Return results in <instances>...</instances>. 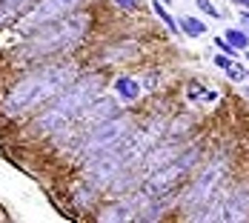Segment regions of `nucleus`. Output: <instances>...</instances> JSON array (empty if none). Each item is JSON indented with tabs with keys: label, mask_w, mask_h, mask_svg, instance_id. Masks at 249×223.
I'll return each mask as SVG.
<instances>
[{
	"label": "nucleus",
	"mask_w": 249,
	"mask_h": 223,
	"mask_svg": "<svg viewBox=\"0 0 249 223\" xmlns=\"http://www.w3.org/2000/svg\"><path fill=\"white\" fill-rule=\"evenodd\" d=\"M77 77V66L75 63H49L40 66L37 72L23 74L3 98V115L6 118H20L29 115L35 109H40L46 100L57 98L72 80Z\"/></svg>",
	"instance_id": "1"
},
{
	"label": "nucleus",
	"mask_w": 249,
	"mask_h": 223,
	"mask_svg": "<svg viewBox=\"0 0 249 223\" xmlns=\"http://www.w3.org/2000/svg\"><path fill=\"white\" fill-rule=\"evenodd\" d=\"M100 89H103L100 74H80V77H75V80H72L57 98H52L49 106L35 118L32 132H35V135H54V132H63L92 100L98 98Z\"/></svg>",
	"instance_id": "2"
},
{
	"label": "nucleus",
	"mask_w": 249,
	"mask_h": 223,
	"mask_svg": "<svg viewBox=\"0 0 249 223\" xmlns=\"http://www.w3.org/2000/svg\"><path fill=\"white\" fill-rule=\"evenodd\" d=\"M89 29V15L86 12H69L52 23L40 26L37 32H32L26 37L20 54L23 57H46V54H57V51H66V49H75L77 43L83 40Z\"/></svg>",
	"instance_id": "3"
},
{
	"label": "nucleus",
	"mask_w": 249,
	"mask_h": 223,
	"mask_svg": "<svg viewBox=\"0 0 249 223\" xmlns=\"http://www.w3.org/2000/svg\"><path fill=\"white\" fill-rule=\"evenodd\" d=\"M132 132V118L129 115H115V118H109V120H103V123L92 126V129H86L80 137H77V146H75V157L77 160H89V157H95L100 152H109V149H115L121 140H124L126 135Z\"/></svg>",
	"instance_id": "4"
},
{
	"label": "nucleus",
	"mask_w": 249,
	"mask_h": 223,
	"mask_svg": "<svg viewBox=\"0 0 249 223\" xmlns=\"http://www.w3.org/2000/svg\"><path fill=\"white\" fill-rule=\"evenodd\" d=\"M198 157H200L198 149H189L186 154H178V157H175V160H169L163 169L146 174V186H143V192H146L149 198H155V200L166 198L175 186H178V180H180V177H186V174L195 169Z\"/></svg>",
	"instance_id": "5"
},
{
	"label": "nucleus",
	"mask_w": 249,
	"mask_h": 223,
	"mask_svg": "<svg viewBox=\"0 0 249 223\" xmlns=\"http://www.w3.org/2000/svg\"><path fill=\"white\" fill-rule=\"evenodd\" d=\"M224 180H226V163L224 160H212V163L200 166V172L195 174L192 186H189L186 195L180 198V206H183L186 212H195L198 206H203L206 200L224 186Z\"/></svg>",
	"instance_id": "6"
},
{
	"label": "nucleus",
	"mask_w": 249,
	"mask_h": 223,
	"mask_svg": "<svg viewBox=\"0 0 249 223\" xmlns=\"http://www.w3.org/2000/svg\"><path fill=\"white\" fill-rule=\"evenodd\" d=\"M129 172L124 154L118 149H109V152H100L95 157L86 160V183H92L95 189H109L118 183L121 174Z\"/></svg>",
	"instance_id": "7"
},
{
	"label": "nucleus",
	"mask_w": 249,
	"mask_h": 223,
	"mask_svg": "<svg viewBox=\"0 0 249 223\" xmlns=\"http://www.w3.org/2000/svg\"><path fill=\"white\" fill-rule=\"evenodd\" d=\"M80 3H83V0H40L35 9H29L26 17H20L18 29L26 32V34H32V32H37L40 26H46V23H52V20H57V17H63V15L80 9Z\"/></svg>",
	"instance_id": "8"
},
{
	"label": "nucleus",
	"mask_w": 249,
	"mask_h": 223,
	"mask_svg": "<svg viewBox=\"0 0 249 223\" xmlns=\"http://www.w3.org/2000/svg\"><path fill=\"white\" fill-rule=\"evenodd\" d=\"M180 149H183V146H180V140H178V137H169V140H163V143L158 140V143H155L143 157H141V163H138V166H141V172H143V174H152V172H158V169H163L169 160H175V157L180 154Z\"/></svg>",
	"instance_id": "9"
},
{
	"label": "nucleus",
	"mask_w": 249,
	"mask_h": 223,
	"mask_svg": "<svg viewBox=\"0 0 249 223\" xmlns=\"http://www.w3.org/2000/svg\"><path fill=\"white\" fill-rule=\"evenodd\" d=\"M249 218V186H229L224 221H247Z\"/></svg>",
	"instance_id": "10"
},
{
	"label": "nucleus",
	"mask_w": 249,
	"mask_h": 223,
	"mask_svg": "<svg viewBox=\"0 0 249 223\" xmlns=\"http://www.w3.org/2000/svg\"><path fill=\"white\" fill-rule=\"evenodd\" d=\"M141 92H143V86H141L138 77H132V74H121V77H115V95L124 100V103L138 100L141 98Z\"/></svg>",
	"instance_id": "11"
},
{
	"label": "nucleus",
	"mask_w": 249,
	"mask_h": 223,
	"mask_svg": "<svg viewBox=\"0 0 249 223\" xmlns=\"http://www.w3.org/2000/svg\"><path fill=\"white\" fill-rule=\"evenodd\" d=\"M98 221H103V223H109V221H135V209H132L126 200H121V203H115V206H106V209L98 215Z\"/></svg>",
	"instance_id": "12"
},
{
	"label": "nucleus",
	"mask_w": 249,
	"mask_h": 223,
	"mask_svg": "<svg viewBox=\"0 0 249 223\" xmlns=\"http://www.w3.org/2000/svg\"><path fill=\"white\" fill-rule=\"evenodd\" d=\"M186 98L192 100V103L209 106L212 100H218V92H215V89H206V86H200V83H189V86H186Z\"/></svg>",
	"instance_id": "13"
},
{
	"label": "nucleus",
	"mask_w": 249,
	"mask_h": 223,
	"mask_svg": "<svg viewBox=\"0 0 249 223\" xmlns=\"http://www.w3.org/2000/svg\"><path fill=\"white\" fill-rule=\"evenodd\" d=\"M32 0H0V26L3 23H9L20 9H26Z\"/></svg>",
	"instance_id": "14"
},
{
	"label": "nucleus",
	"mask_w": 249,
	"mask_h": 223,
	"mask_svg": "<svg viewBox=\"0 0 249 223\" xmlns=\"http://www.w3.org/2000/svg\"><path fill=\"white\" fill-rule=\"evenodd\" d=\"M152 12H155V17H158L160 23L166 26V32H172V34H178V20H175L172 15H169L166 3H160V0H152Z\"/></svg>",
	"instance_id": "15"
},
{
	"label": "nucleus",
	"mask_w": 249,
	"mask_h": 223,
	"mask_svg": "<svg viewBox=\"0 0 249 223\" xmlns=\"http://www.w3.org/2000/svg\"><path fill=\"white\" fill-rule=\"evenodd\" d=\"M178 29H180V32H186L189 37H200V34H206V32H209L203 20H198V17H189V15L178 20Z\"/></svg>",
	"instance_id": "16"
},
{
	"label": "nucleus",
	"mask_w": 249,
	"mask_h": 223,
	"mask_svg": "<svg viewBox=\"0 0 249 223\" xmlns=\"http://www.w3.org/2000/svg\"><path fill=\"white\" fill-rule=\"evenodd\" d=\"M224 37H226V43H229V46H235L238 51H244V49L249 46L247 29H232V26H229V29L224 32Z\"/></svg>",
	"instance_id": "17"
},
{
	"label": "nucleus",
	"mask_w": 249,
	"mask_h": 223,
	"mask_svg": "<svg viewBox=\"0 0 249 223\" xmlns=\"http://www.w3.org/2000/svg\"><path fill=\"white\" fill-rule=\"evenodd\" d=\"M224 72H226V77H229L232 83H244V80H247V69H244V66H238L235 60H229V66H226Z\"/></svg>",
	"instance_id": "18"
},
{
	"label": "nucleus",
	"mask_w": 249,
	"mask_h": 223,
	"mask_svg": "<svg viewBox=\"0 0 249 223\" xmlns=\"http://www.w3.org/2000/svg\"><path fill=\"white\" fill-rule=\"evenodd\" d=\"M195 6H198V9L203 12V15H209V17H215V20H221V17H224V15H221V12H218V9H215V6H212L209 0H195Z\"/></svg>",
	"instance_id": "19"
},
{
	"label": "nucleus",
	"mask_w": 249,
	"mask_h": 223,
	"mask_svg": "<svg viewBox=\"0 0 249 223\" xmlns=\"http://www.w3.org/2000/svg\"><path fill=\"white\" fill-rule=\"evenodd\" d=\"M215 46L224 51V54H229V57H235V54H238V49H235V46H229V43H226V37H215Z\"/></svg>",
	"instance_id": "20"
},
{
	"label": "nucleus",
	"mask_w": 249,
	"mask_h": 223,
	"mask_svg": "<svg viewBox=\"0 0 249 223\" xmlns=\"http://www.w3.org/2000/svg\"><path fill=\"white\" fill-rule=\"evenodd\" d=\"M115 3H118L124 12H135V9L141 6V0H115Z\"/></svg>",
	"instance_id": "21"
},
{
	"label": "nucleus",
	"mask_w": 249,
	"mask_h": 223,
	"mask_svg": "<svg viewBox=\"0 0 249 223\" xmlns=\"http://www.w3.org/2000/svg\"><path fill=\"white\" fill-rule=\"evenodd\" d=\"M229 60H232V57L224 54V51H221V54H215V66H218V69H226V66H229Z\"/></svg>",
	"instance_id": "22"
},
{
	"label": "nucleus",
	"mask_w": 249,
	"mask_h": 223,
	"mask_svg": "<svg viewBox=\"0 0 249 223\" xmlns=\"http://www.w3.org/2000/svg\"><path fill=\"white\" fill-rule=\"evenodd\" d=\"M241 29H247V32H249V9L241 12Z\"/></svg>",
	"instance_id": "23"
},
{
	"label": "nucleus",
	"mask_w": 249,
	"mask_h": 223,
	"mask_svg": "<svg viewBox=\"0 0 249 223\" xmlns=\"http://www.w3.org/2000/svg\"><path fill=\"white\" fill-rule=\"evenodd\" d=\"M160 3H169V0H160Z\"/></svg>",
	"instance_id": "24"
},
{
	"label": "nucleus",
	"mask_w": 249,
	"mask_h": 223,
	"mask_svg": "<svg viewBox=\"0 0 249 223\" xmlns=\"http://www.w3.org/2000/svg\"><path fill=\"white\" fill-rule=\"evenodd\" d=\"M232 3H241V0H232Z\"/></svg>",
	"instance_id": "25"
},
{
	"label": "nucleus",
	"mask_w": 249,
	"mask_h": 223,
	"mask_svg": "<svg viewBox=\"0 0 249 223\" xmlns=\"http://www.w3.org/2000/svg\"><path fill=\"white\" fill-rule=\"evenodd\" d=\"M247 80H249V72H247Z\"/></svg>",
	"instance_id": "26"
},
{
	"label": "nucleus",
	"mask_w": 249,
	"mask_h": 223,
	"mask_svg": "<svg viewBox=\"0 0 249 223\" xmlns=\"http://www.w3.org/2000/svg\"><path fill=\"white\" fill-rule=\"evenodd\" d=\"M247 95H249V92H247Z\"/></svg>",
	"instance_id": "27"
},
{
	"label": "nucleus",
	"mask_w": 249,
	"mask_h": 223,
	"mask_svg": "<svg viewBox=\"0 0 249 223\" xmlns=\"http://www.w3.org/2000/svg\"><path fill=\"white\" fill-rule=\"evenodd\" d=\"M247 57H249V54H247Z\"/></svg>",
	"instance_id": "28"
}]
</instances>
